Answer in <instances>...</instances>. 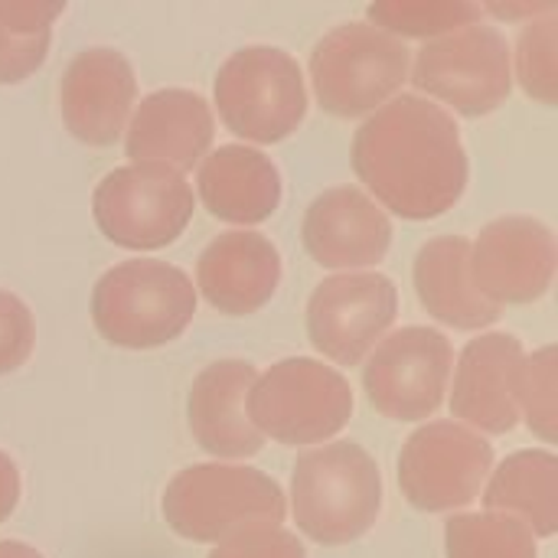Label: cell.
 I'll use <instances>...</instances> for the list:
<instances>
[{"instance_id": "cell-1", "label": "cell", "mask_w": 558, "mask_h": 558, "mask_svg": "<svg viewBox=\"0 0 558 558\" xmlns=\"http://www.w3.org/2000/svg\"><path fill=\"white\" fill-rule=\"evenodd\" d=\"M353 170L402 219H435L468 186V154L454 118L418 95L392 98L356 131Z\"/></svg>"}, {"instance_id": "cell-2", "label": "cell", "mask_w": 558, "mask_h": 558, "mask_svg": "<svg viewBox=\"0 0 558 558\" xmlns=\"http://www.w3.org/2000/svg\"><path fill=\"white\" fill-rule=\"evenodd\" d=\"M291 504L298 530L320 546H347L366 536L383 510L376 461L353 441L324 445L294 464Z\"/></svg>"}, {"instance_id": "cell-3", "label": "cell", "mask_w": 558, "mask_h": 558, "mask_svg": "<svg viewBox=\"0 0 558 558\" xmlns=\"http://www.w3.org/2000/svg\"><path fill=\"white\" fill-rule=\"evenodd\" d=\"M163 517L177 536L219 546L239 533L278 530L284 494L255 468L193 464L167 484Z\"/></svg>"}, {"instance_id": "cell-4", "label": "cell", "mask_w": 558, "mask_h": 558, "mask_svg": "<svg viewBox=\"0 0 558 558\" xmlns=\"http://www.w3.org/2000/svg\"><path fill=\"white\" fill-rule=\"evenodd\" d=\"M196 314L193 281L154 258H137L105 271L92 291V317L111 347L154 350L177 340Z\"/></svg>"}, {"instance_id": "cell-5", "label": "cell", "mask_w": 558, "mask_h": 558, "mask_svg": "<svg viewBox=\"0 0 558 558\" xmlns=\"http://www.w3.org/2000/svg\"><path fill=\"white\" fill-rule=\"evenodd\" d=\"M248 422L281 445H317L333 438L353 412L350 383L317 360H281L255 379L248 392Z\"/></svg>"}, {"instance_id": "cell-6", "label": "cell", "mask_w": 558, "mask_h": 558, "mask_svg": "<svg viewBox=\"0 0 558 558\" xmlns=\"http://www.w3.org/2000/svg\"><path fill=\"white\" fill-rule=\"evenodd\" d=\"M216 105L232 134L255 144H278L307 114L301 65L284 49L245 46L219 69Z\"/></svg>"}, {"instance_id": "cell-7", "label": "cell", "mask_w": 558, "mask_h": 558, "mask_svg": "<svg viewBox=\"0 0 558 558\" xmlns=\"http://www.w3.org/2000/svg\"><path fill=\"white\" fill-rule=\"evenodd\" d=\"M409 59L412 52L402 39L369 23H343L311 52L314 92L330 114L360 118L402 88Z\"/></svg>"}, {"instance_id": "cell-8", "label": "cell", "mask_w": 558, "mask_h": 558, "mask_svg": "<svg viewBox=\"0 0 558 558\" xmlns=\"http://www.w3.org/2000/svg\"><path fill=\"white\" fill-rule=\"evenodd\" d=\"M98 229L121 248L150 252L177 242L193 219V190L160 163L111 170L92 199Z\"/></svg>"}, {"instance_id": "cell-9", "label": "cell", "mask_w": 558, "mask_h": 558, "mask_svg": "<svg viewBox=\"0 0 558 558\" xmlns=\"http://www.w3.org/2000/svg\"><path fill=\"white\" fill-rule=\"evenodd\" d=\"M412 82L468 118L490 114L507 101L513 85L507 39L487 23L438 36L418 49Z\"/></svg>"}, {"instance_id": "cell-10", "label": "cell", "mask_w": 558, "mask_h": 558, "mask_svg": "<svg viewBox=\"0 0 558 558\" xmlns=\"http://www.w3.org/2000/svg\"><path fill=\"white\" fill-rule=\"evenodd\" d=\"M490 468L494 448L481 435L454 422H432L405 441L399 484L412 507L448 513L477 500Z\"/></svg>"}, {"instance_id": "cell-11", "label": "cell", "mask_w": 558, "mask_h": 558, "mask_svg": "<svg viewBox=\"0 0 558 558\" xmlns=\"http://www.w3.org/2000/svg\"><path fill=\"white\" fill-rule=\"evenodd\" d=\"M451 343L428 327H405L386 337L363 369V386L376 412L396 422L432 418L448 392Z\"/></svg>"}, {"instance_id": "cell-12", "label": "cell", "mask_w": 558, "mask_h": 558, "mask_svg": "<svg viewBox=\"0 0 558 558\" xmlns=\"http://www.w3.org/2000/svg\"><path fill=\"white\" fill-rule=\"evenodd\" d=\"M399 291L386 275H337L317 284L307 304L311 343L340 366H356L392 327Z\"/></svg>"}, {"instance_id": "cell-13", "label": "cell", "mask_w": 558, "mask_h": 558, "mask_svg": "<svg viewBox=\"0 0 558 558\" xmlns=\"http://www.w3.org/2000/svg\"><path fill=\"white\" fill-rule=\"evenodd\" d=\"M556 275L553 229L530 216L490 222L471 245L474 288L490 304H530L543 298Z\"/></svg>"}, {"instance_id": "cell-14", "label": "cell", "mask_w": 558, "mask_h": 558, "mask_svg": "<svg viewBox=\"0 0 558 558\" xmlns=\"http://www.w3.org/2000/svg\"><path fill=\"white\" fill-rule=\"evenodd\" d=\"M134 95V69L121 52L105 46L85 49L69 62L59 82L62 121L78 141L108 147L124 134Z\"/></svg>"}, {"instance_id": "cell-15", "label": "cell", "mask_w": 558, "mask_h": 558, "mask_svg": "<svg viewBox=\"0 0 558 558\" xmlns=\"http://www.w3.org/2000/svg\"><path fill=\"white\" fill-rule=\"evenodd\" d=\"M392 242L389 216L356 186L317 196L304 216V245L324 268H363L386 258Z\"/></svg>"}, {"instance_id": "cell-16", "label": "cell", "mask_w": 558, "mask_h": 558, "mask_svg": "<svg viewBox=\"0 0 558 558\" xmlns=\"http://www.w3.org/2000/svg\"><path fill=\"white\" fill-rule=\"evenodd\" d=\"M213 144V111L203 95L163 88L137 105L128 128V157L167 170H193Z\"/></svg>"}, {"instance_id": "cell-17", "label": "cell", "mask_w": 558, "mask_h": 558, "mask_svg": "<svg viewBox=\"0 0 558 558\" xmlns=\"http://www.w3.org/2000/svg\"><path fill=\"white\" fill-rule=\"evenodd\" d=\"M523 360V343L513 333H487L464 347L454 373L451 412L454 418L487 432L507 435L520 422L513 399L517 366Z\"/></svg>"}, {"instance_id": "cell-18", "label": "cell", "mask_w": 558, "mask_h": 558, "mask_svg": "<svg viewBox=\"0 0 558 558\" xmlns=\"http://www.w3.org/2000/svg\"><path fill=\"white\" fill-rule=\"evenodd\" d=\"M281 281V255L258 232H226L206 245L196 265L203 298L232 317L255 314L271 301Z\"/></svg>"}, {"instance_id": "cell-19", "label": "cell", "mask_w": 558, "mask_h": 558, "mask_svg": "<svg viewBox=\"0 0 558 558\" xmlns=\"http://www.w3.org/2000/svg\"><path fill=\"white\" fill-rule=\"evenodd\" d=\"M258 373L245 360H219L206 366L190 389V432L203 451L216 458H252L265 438L245 415V399Z\"/></svg>"}, {"instance_id": "cell-20", "label": "cell", "mask_w": 558, "mask_h": 558, "mask_svg": "<svg viewBox=\"0 0 558 558\" xmlns=\"http://www.w3.org/2000/svg\"><path fill=\"white\" fill-rule=\"evenodd\" d=\"M199 199L206 209L235 226L265 222L281 203L278 167L252 147L226 144L213 150L199 167Z\"/></svg>"}, {"instance_id": "cell-21", "label": "cell", "mask_w": 558, "mask_h": 558, "mask_svg": "<svg viewBox=\"0 0 558 558\" xmlns=\"http://www.w3.org/2000/svg\"><path fill=\"white\" fill-rule=\"evenodd\" d=\"M415 291L428 314L454 330H481L500 320L471 278V242L461 235L432 239L415 258Z\"/></svg>"}, {"instance_id": "cell-22", "label": "cell", "mask_w": 558, "mask_h": 558, "mask_svg": "<svg viewBox=\"0 0 558 558\" xmlns=\"http://www.w3.org/2000/svg\"><path fill=\"white\" fill-rule=\"evenodd\" d=\"M490 510L523 513L533 536H553L558 530V461L549 451H520L500 464L484 490Z\"/></svg>"}, {"instance_id": "cell-23", "label": "cell", "mask_w": 558, "mask_h": 558, "mask_svg": "<svg viewBox=\"0 0 558 558\" xmlns=\"http://www.w3.org/2000/svg\"><path fill=\"white\" fill-rule=\"evenodd\" d=\"M62 10V3L0 0V85H16L43 65Z\"/></svg>"}, {"instance_id": "cell-24", "label": "cell", "mask_w": 558, "mask_h": 558, "mask_svg": "<svg viewBox=\"0 0 558 558\" xmlns=\"http://www.w3.org/2000/svg\"><path fill=\"white\" fill-rule=\"evenodd\" d=\"M448 558H539L533 530L510 513H461L445 526Z\"/></svg>"}, {"instance_id": "cell-25", "label": "cell", "mask_w": 558, "mask_h": 558, "mask_svg": "<svg viewBox=\"0 0 558 558\" xmlns=\"http://www.w3.org/2000/svg\"><path fill=\"white\" fill-rule=\"evenodd\" d=\"M366 13L376 23V29L386 26L389 36L392 33L438 36V33H454V29H464V26H474L484 20V7L461 3V0H386V3H373Z\"/></svg>"}, {"instance_id": "cell-26", "label": "cell", "mask_w": 558, "mask_h": 558, "mask_svg": "<svg viewBox=\"0 0 558 558\" xmlns=\"http://www.w3.org/2000/svg\"><path fill=\"white\" fill-rule=\"evenodd\" d=\"M556 347H543L539 353L520 360L517 379H513L517 409H523L526 425H530L543 441H556Z\"/></svg>"}, {"instance_id": "cell-27", "label": "cell", "mask_w": 558, "mask_h": 558, "mask_svg": "<svg viewBox=\"0 0 558 558\" xmlns=\"http://www.w3.org/2000/svg\"><path fill=\"white\" fill-rule=\"evenodd\" d=\"M558 16L556 10L546 13L543 20H530L520 33V82L523 88L546 101L556 105L558 98Z\"/></svg>"}, {"instance_id": "cell-28", "label": "cell", "mask_w": 558, "mask_h": 558, "mask_svg": "<svg viewBox=\"0 0 558 558\" xmlns=\"http://www.w3.org/2000/svg\"><path fill=\"white\" fill-rule=\"evenodd\" d=\"M33 340L36 327L29 307L16 294L0 291V376L20 369L29 360Z\"/></svg>"}, {"instance_id": "cell-29", "label": "cell", "mask_w": 558, "mask_h": 558, "mask_svg": "<svg viewBox=\"0 0 558 558\" xmlns=\"http://www.w3.org/2000/svg\"><path fill=\"white\" fill-rule=\"evenodd\" d=\"M209 558H307L304 546L298 543L294 533L284 530H252V533H239L226 543H219V549H213Z\"/></svg>"}, {"instance_id": "cell-30", "label": "cell", "mask_w": 558, "mask_h": 558, "mask_svg": "<svg viewBox=\"0 0 558 558\" xmlns=\"http://www.w3.org/2000/svg\"><path fill=\"white\" fill-rule=\"evenodd\" d=\"M16 500H20V474L13 461L0 451V523L16 510Z\"/></svg>"}, {"instance_id": "cell-31", "label": "cell", "mask_w": 558, "mask_h": 558, "mask_svg": "<svg viewBox=\"0 0 558 558\" xmlns=\"http://www.w3.org/2000/svg\"><path fill=\"white\" fill-rule=\"evenodd\" d=\"M0 558H43L33 546L26 543H13V539H3L0 543Z\"/></svg>"}]
</instances>
